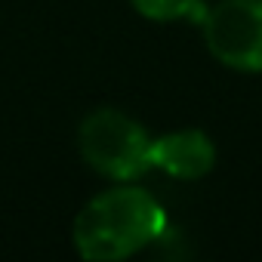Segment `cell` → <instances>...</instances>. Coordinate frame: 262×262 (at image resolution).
Listing matches in <instances>:
<instances>
[{
    "label": "cell",
    "mask_w": 262,
    "mask_h": 262,
    "mask_svg": "<svg viewBox=\"0 0 262 262\" xmlns=\"http://www.w3.org/2000/svg\"><path fill=\"white\" fill-rule=\"evenodd\" d=\"M167 213L139 185H117L96 194L71 225V241L86 262H120L161 237Z\"/></svg>",
    "instance_id": "obj_1"
},
{
    "label": "cell",
    "mask_w": 262,
    "mask_h": 262,
    "mask_svg": "<svg viewBox=\"0 0 262 262\" xmlns=\"http://www.w3.org/2000/svg\"><path fill=\"white\" fill-rule=\"evenodd\" d=\"M148 129L117 108L90 111L77 129L80 158L111 182H133L151 170Z\"/></svg>",
    "instance_id": "obj_2"
},
{
    "label": "cell",
    "mask_w": 262,
    "mask_h": 262,
    "mask_svg": "<svg viewBox=\"0 0 262 262\" xmlns=\"http://www.w3.org/2000/svg\"><path fill=\"white\" fill-rule=\"evenodd\" d=\"M204 40L231 71H262V0H219L204 16Z\"/></svg>",
    "instance_id": "obj_3"
},
{
    "label": "cell",
    "mask_w": 262,
    "mask_h": 262,
    "mask_svg": "<svg viewBox=\"0 0 262 262\" xmlns=\"http://www.w3.org/2000/svg\"><path fill=\"white\" fill-rule=\"evenodd\" d=\"M216 167V145L204 129H176L151 142V170L173 179H201Z\"/></svg>",
    "instance_id": "obj_4"
},
{
    "label": "cell",
    "mask_w": 262,
    "mask_h": 262,
    "mask_svg": "<svg viewBox=\"0 0 262 262\" xmlns=\"http://www.w3.org/2000/svg\"><path fill=\"white\" fill-rule=\"evenodd\" d=\"M139 16L151 22H179V19H198L204 22L207 7L201 0H129Z\"/></svg>",
    "instance_id": "obj_5"
}]
</instances>
